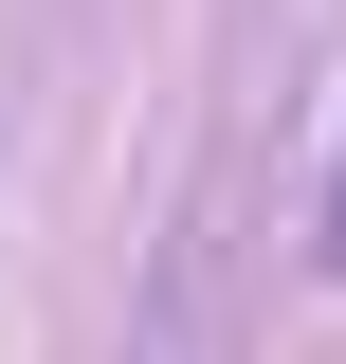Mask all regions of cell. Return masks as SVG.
<instances>
[{
    "instance_id": "1",
    "label": "cell",
    "mask_w": 346,
    "mask_h": 364,
    "mask_svg": "<svg viewBox=\"0 0 346 364\" xmlns=\"http://www.w3.org/2000/svg\"><path fill=\"white\" fill-rule=\"evenodd\" d=\"M128 364H219V255H201V237L164 255V291H146V328H128Z\"/></svg>"
},
{
    "instance_id": "2",
    "label": "cell",
    "mask_w": 346,
    "mask_h": 364,
    "mask_svg": "<svg viewBox=\"0 0 346 364\" xmlns=\"http://www.w3.org/2000/svg\"><path fill=\"white\" fill-rule=\"evenodd\" d=\"M328 273H346V164H328Z\"/></svg>"
}]
</instances>
